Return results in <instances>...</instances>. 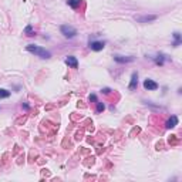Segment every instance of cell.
Listing matches in <instances>:
<instances>
[{
  "instance_id": "6da1fadb",
  "label": "cell",
  "mask_w": 182,
  "mask_h": 182,
  "mask_svg": "<svg viewBox=\"0 0 182 182\" xmlns=\"http://www.w3.org/2000/svg\"><path fill=\"white\" fill-rule=\"evenodd\" d=\"M26 50L33 54H36V56H38V57H41V59H50L51 57V53L48 50H46L43 47H38V46H34V44H29L26 47Z\"/></svg>"
},
{
  "instance_id": "7a4b0ae2",
  "label": "cell",
  "mask_w": 182,
  "mask_h": 182,
  "mask_svg": "<svg viewBox=\"0 0 182 182\" xmlns=\"http://www.w3.org/2000/svg\"><path fill=\"white\" fill-rule=\"evenodd\" d=\"M60 32H61V34L67 38H73L77 36V30H75L73 26H68V24H63V26L60 27Z\"/></svg>"
},
{
  "instance_id": "3957f363",
  "label": "cell",
  "mask_w": 182,
  "mask_h": 182,
  "mask_svg": "<svg viewBox=\"0 0 182 182\" xmlns=\"http://www.w3.org/2000/svg\"><path fill=\"white\" fill-rule=\"evenodd\" d=\"M144 88L145 90H150V91H154L158 88V84H156L154 80H150V78H147L144 81Z\"/></svg>"
},
{
  "instance_id": "277c9868",
  "label": "cell",
  "mask_w": 182,
  "mask_h": 182,
  "mask_svg": "<svg viewBox=\"0 0 182 182\" xmlns=\"http://www.w3.org/2000/svg\"><path fill=\"white\" fill-rule=\"evenodd\" d=\"M137 22L138 23H150V22H154L156 20V16L155 14H150V16H142V17H135Z\"/></svg>"
},
{
  "instance_id": "5b68a950",
  "label": "cell",
  "mask_w": 182,
  "mask_h": 182,
  "mask_svg": "<svg viewBox=\"0 0 182 182\" xmlns=\"http://www.w3.org/2000/svg\"><path fill=\"white\" fill-rule=\"evenodd\" d=\"M104 41H90V48L91 50H94V51H100L104 48Z\"/></svg>"
},
{
  "instance_id": "8992f818",
  "label": "cell",
  "mask_w": 182,
  "mask_h": 182,
  "mask_svg": "<svg viewBox=\"0 0 182 182\" xmlns=\"http://www.w3.org/2000/svg\"><path fill=\"white\" fill-rule=\"evenodd\" d=\"M178 125V117L177 115H172L171 118H168V121L165 123V127L166 128H174Z\"/></svg>"
},
{
  "instance_id": "52a82bcc",
  "label": "cell",
  "mask_w": 182,
  "mask_h": 182,
  "mask_svg": "<svg viewBox=\"0 0 182 182\" xmlns=\"http://www.w3.org/2000/svg\"><path fill=\"white\" fill-rule=\"evenodd\" d=\"M65 64H68L71 68H77V67H78V61H77V59H75V57H73V56H68V57L65 59Z\"/></svg>"
},
{
  "instance_id": "ba28073f",
  "label": "cell",
  "mask_w": 182,
  "mask_h": 182,
  "mask_svg": "<svg viewBox=\"0 0 182 182\" xmlns=\"http://www.w3.org/2000/svg\"><path fill=\"white\" fill-rule=\"evenodd\" d=\"M137 84H138V74L137 73H132V75H131V83H129V90H135L137 88Z\"/></svg>"
},
{
  "instance_id": "9c48e42d",
  "label": "cell",
  "mask_w": 182,
  "mask_h": 182,
  "mask_svg": "<svg viewBox=\"0 0 182 182\" xmlns=\"http://www.w3.org/2000/svg\"><path fill=\"white\" fill-rule=\"evenodd\" d=\"M114 60L117 61V63H131V61H134V57H123V56H115Z\"/></svg>"
},
{
  "instance_id": "30bf717a",
  "label": "cell",
  "mask_w": 182,
  "mask_h": 182,
  "mask_svg": "<svg viewBox=\"0 0 182 182\" xmlns=\"http://www.w3.org/2000/svg\"><path fill=\"white\" fill-rule=\"evenodd\" d=\"M80 3H81V0H67V5L71 6L73 9H77L80 6Z\"/></svg>"
},
{
  "instance_id": "8fae6325",
  "label": "cell",
  "mask_w": 182,
  "mask_h": 182,
  "mask_svg": "<svg viewBox=\"0 0 182 182\" xmlns=\"http://www.w3.org/2000/svg\"><path fill=\"white\" fill-rule=\"evenodd\" d=\"M174 38H175L174 46L177 47V46H179V43H181V34H179V33H174Z\"/></svg>"
},
{
  "instance_id": "7c38bea8",
  "label": "cell",
  "mask_w": 182,
  "mask_h": 182,
  "mask_svg": "<svg viewBox=\"0 0 182 182\" xmlns=\"http://www.w3.org/2000/svg\"><path fill=\"white\" fill-rule=\"evenodd\" d=\"M10 97V91L5 90V88H0V98H7Z\"/></svg>"
},
{
  "instance_id": "4fadbf2b",
  "label": "cell",
  "mask_w": 182,
  "mask_h": 182,
  "mask_svg": "<svg viewBox=\"0 0 182 182\" xmlns=\"http://www.w3.org/2000/svg\"><path fill=\"white\" fill-rule=\"evenodd\" d=\"M105 110V105L102 104V102H98L97 101V113H102Z\"/></svg>"
},
{
  "instance_id": "5bb4252c",
  "label": "cell",
  "mask_w": 182,
  "mask_h": 182,
  "mask_svg": "<svg viewBox=\"0 0 182 182\" xmlns=\"http://www.w3.org/2000/svg\"><path fill=\"white\" fill-rule=\"evenodd\" d=\"M24 34H27V36H33V34H34V32H33V27L32 26H27L26 29H24Z\"/></svg>"
},
{
  "instance_id": "9a60e30c",
  "label": "cell",
  "mask_w": 182,
  "mask_h": 182,
  "mask_svg": "<svg viewBox=\"0 0 182 182\" xmlns=\"http://www.w3.org/2000/svg\"><path fill=\"white\" fill-rule=\"evenodd\" d=\"M155 63L156 64H159V65L164 64V56H158V57L155 59Z\"/></svg>"
},
{
  "instance_id": "2e32d148",
  "label": "cell",
  "mask_w": 182,
  "mask_h": 182,
  "mask_svg": "<svg viewBox=\"0 0 182 182\" xmlns=\"http://www.w3.org/2000/svg\"><path fill=\"white\" fill-rule=\"evenodd\" d=\"M90 101L97 102V96H96V94H91V96H90Z\"/></svg>"
},
{
  "instance_id": "e0dca14e",
  "label": "cell",
  "mask_w": 182,
  "mask_h": 182,
  "mask_svg": "<svg viewBox=\"0 0 182 182\" xmlns=\"http://www.w3.org/2000/svg\"><path fill=\"white\" fill-rule=\"evenodd\" d=\"M102 93H104V94H110V93H111V90H110V88H108V87H105V88H102Z\"/></svg>"
}]
</instances>
